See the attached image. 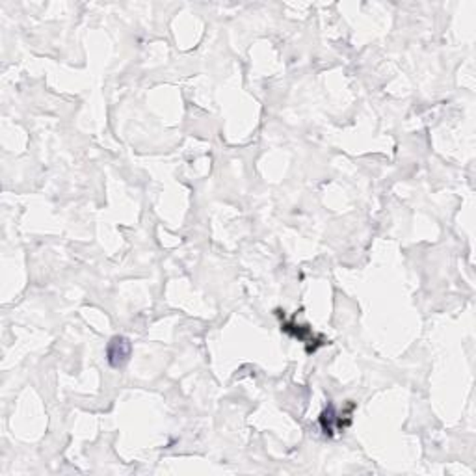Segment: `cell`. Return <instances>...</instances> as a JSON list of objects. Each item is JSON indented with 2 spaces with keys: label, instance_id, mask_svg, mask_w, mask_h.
I'll return each instance as SVG.
<instances>
[{
  "label": "cell",
  "instance_id": "1",
  "mask_svg": "<svg viewBox=\"0 0 476 476\" xmlns=\"http://www.w3.org/2000/svg\"><path fill=\"white\" fill-rule=\"evenodd\" d=\"M130 350H132V346H130V341L127 339V337H121V335L114 337V339L108 342V348H106L108 363L114 368L123 367L125 363L129 361Z\"/></svg>",
  "mask_w": 476,
  "mask_h": 476
}]
</instances>
